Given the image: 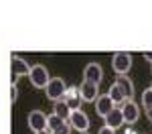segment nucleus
I'll use <instances>...</instances> for the list:
<instances>
[{
  "label": "nucleus",
  "instance_id": "1",
  "mask_svg": "<svg viewBox=\"0 0 152 134\" xmlns=\"http://www.w3.org/2000/svg\"><path fill=\"white\" fill-rule=\"evenodd\" d=\"M69 126L71 128H73V130H77V132L79 134H85L87 132V130H89V124H91V122H89V116H87V114H85V112H83V110H71V114H69Z\"/></svg>",
  "mask_w": 152,
  "mask_h": 134
},
{
  "label": "nucleus",
  "instance_id": "2",
  "mask_svg": "<svg viewBox=\"0 0 152 134\" xmlns=\"http://www.w3.org/2000/svg\"><path fill=\"white\" fill-rule=\"evenodd\" d=\"M28 79H31V83L35 85V87L45 89L47 83L51 81V75H49L45 65H33V67H31V73H28Z\"/></svg>",
  "mask_w": 152,
  "mask_h": 134
},
{
  "label": "nucleus",
  "instance_id": "3",
  "mask_svg": "<svg viewBox=\"0 0 152 134\" xmlns=\"http://www.w3.org/2000/svg\"><path fill=\"white\" fill-rule=\"evenodd\" d=\"M112 67H114L116 75H126V73L130 71V67H132V55L126 53V51L114 53V57H112Z\"/></svg>",
  "mask_w": 152,
  "mask_h": 134
},
{
  "label": "nucleus",
  "instance_id": "4",
  "mask_svg": "<svg viewBox=\"0 0 152 134\" xmlns=\"http://www.w3.org/2000/svg\"><path fill=\"white\" fill-rule=\"evenodd\" d=\"M45 92H47V97H49V100L59 102V100H63V96H65L67 85H65V81H63L61 77H51V81L47 83Z\"/></svg>",
  "mask_w": 152,
  "mask_h": 134
},
{
  "label": "nucleus",
  "instance_id": "5",
  "mask_svg": "<svg viewBox=\"0 0 152 134\" xmlns=\"http://www.w3.org/2000/svg\"><path fill=\"white\" fill-rule=\"evenodd\" d=\"M120 110H122V116H124V124H134L140 118V108H138V104H134V100H126L120 106Z\"/></svg>",
  "mask_w": 152,
  "mask_h": 134
},
{
  "label": "nucleus",
  "instance_id": "6",
  "mask_svg": "<svg viewBox=\"0 0 152 134\" xmlns=\"http://www.w3.org/2000/svg\"><path fill=\"white\" fill-rule=\"evenodd\" d=\"M26 122H28V128H31L33 132L47 130V116H45L41 110H33V112L26 116Z\"/></svg>",
  "mask_w": 152,
  "mask_h": 134
},
{
  "label": "nucleus",
  "instance_id": "7",
  "mask_svg": "<svg viewBox=\"0 0 152 134\" xmlns=\"http://www.w3.org/2000/svg\"><path fill=\"white\" fill-rule=\"evenodd\" d=\"M10 69H12V83H14V79H18L20 75H28L31 73V65L23 59V57H16V55H12L10 59Z\"/></svg>",
  "mask_w": 152,
  "mask_h": 134
},
{
  "label": "nucleus",
  "instance_id": "8",
  "mask_svg": "<svg viewBox=\"0 0 152 134\" xmlns=\"http://www.w3.org/2000/svg\"><path fill=\"white\" fill-rule=\"evenodd\" d=\"M102 79H104V69H102V65L89 63V65L85 67V71H83V81H89V83L99 85Z\"/></svg>",
  "mask_w": 152,
  "mask_h": 134
},
{
  "label": "nucleus",
  "instance_id": "9",
  "mask_svg": "<svg viewBox=\"0 0 152 134\" xmlns=\"http://www.w3.org/2000/svg\"><path fill=\"white\" fill-rule=\"evenodd\" d=\"M79 94H81L83 102H95L97 96H99V85L89 83V81H83V83L79 85Z\"/></svg>",
  "mask_w": 152,
  "mask_h": 134
},
{
  "label": "nucleus",
  "instance_id": "10",
  "mask_svg": "<svg viewBox=\"0 0 152 134\" xmlns=\"http://www.w3.org/2000/svg\"><path fill=\"white\" fill-rule=\"evenodd\" d=\"M116 108L114 106V102L110 100V96L107 94H104V96H97V100H95V112H97V116H102V118H105L112 110Z\"/></svg>",
  "mask_w": 152,
  "mask_h": 134
},
{
  "label": "nucleus",
  "instance_id": "11",
  "mask_svg": "<svg viewBox=\"0 0 152 134\" xmlns=\"http://www.w3.org/2000/svg\"><path fill=\"white\" fill-rule=\"evenodd\" d=\"M104 122H105V126H107V128H112V130H118L120 126H124V116H122V110H120V108H114L104 118Z\"/></svg>",
  "mask_w": 152,
  "mask_h": 134
},
{
  "label": "nucleus",
  "instance_id": "12",
  "mask_svg": "<svg viewBox=\"0 0 152 134\" xmlns=\"http://www.w3.org/2000/svg\"><path fill=\"white\" fill-rule=\"evenodd\" d=\"M63 102L69 106L71 110H77L79 106V102H81V94H79V87H67V92H65V96H63Z\"/></svg>",
  "mask_w": 152,
  "mask_h": 134
},
{
  "label": "nucleus",
  "instance_id": "13",
  "mask_svg": "<svg viewBox=\"0 0 152 134\" xmlns=\"http://www.w3.org/2000/svg\"><path fill=\"white\" fill-rule=\"evenodd\" d=\"M114 83L120 85V89L124 92L126 100H132V97H134V83H132V79H130L128 75H118Z\"/></svg>",
  "mask_w": 152,
  "mask_h": 134
},
{
  "label": "nucleus",
  "instance_id": "14",
  "mask_svg": "<svg viewBox=\"0 0 152 134\" xmlns=\"http://www.w3.org/2000/svg\"><path fill=\"white\" fill-rule=\"evenodd\" d=\"M107 96H110V100L114 102V106H122L124 102H126V96H124V92L120 89V85L118 83H112V87L107 89Z\"/></svg>",
  "mask_w": 152,
  "mask_h": 134
},
{
  "label": "nucleus",
  "instance_id": "15",
  "mask_svg": "<svg viewBox=\"0 0 152 134\" xmlns=\"http://www.w3.org/2000/svg\"><path fill=\"white\" fill-rule=\"evenodd\" d=\"M53 114H57L61 120L67 122L69 120V114H71V108L63 102V100H59V102H55V112H53Z\"/></svg>",
  "mask_w": 152,
  "mask_h": 134
},
{
  "label": "nucleus",
  "instance_id": "16",
  "mask_svg": "<svg viewBox=\"0 0 152 134\" xmlns=\"http://www.w3.org/2000/svg\"><path fill=\"white\" fill-rule=\"evenodd\" d=\"M63 124H65V120H61L57 114H49L47 116V130L49 132H55L59 126H63Z\"/></svg>",
  "mask_w": 152,
  "mask_h": 134
},
{
  "label": "nucleus",
  "instance_id": "17",
  "mask_svg": "<svg viewBox=\"0 0 152 134\" xmlns=\"http://www.w3.org/2000/svg\"><path fill=\"white\" fill-rule=\"evenodd\" d=\"M140 102H142V106H144L146 110H150V108H152V89H150V87L142 92V97H140Z\"/></svg>",
  "mask_w": 152,
  "mask_h": 134
},
{
  "label": "nucleus",
  "instance_id": "18",
  "mask_svg": "<svg viewBox=\"0 0 152 134\" xmlns=\"http://www.w3.org/2000/svg\"><path fill=\"white\" fill-rule=\"evenodd\" d=\"M71 130H73V128L69 126V122H65L63 126H59L57 130H55V132H51V134H71Z\"/></svg>",
  "mask_w": 152,
  "mask_h": 134
},
{
  "label": "nucleus",
  "instance_id": "19",
  "mask_svg": "<svg viewBox=\"0 0 152 134\" xmlns=\"http://www.w3.org/2000/svg\"><path fill=\"white\" fill-rule=\"evenodd\" d=\"M16 96H18V92H16V85L12 83V85H10V100H12V102L16 100Z\"/></svg>",
  "mask_w": 152,
  "mask_h": 134
},
{
  "label": "nucleus",
  "instance_id": "20",
  "mask_svg": "<svg viewBox=\"0 0 152 134\" xmlns=\"http://www.w3.org/2000/svg\"><path fill=\"white\" fill-rule=\"evenodd\" d=\"M97 134H116V130H112V128L104 126V128H99V132H97Z\"/></svg>",
  "mask_w": 152,
  "mask_h": 134
},
{
  "label": "nucleus",
  "instance_id": "21",
  "mask_svg": "<svg viewBox=\"0 0 152 134\" xmlns=\"http://www.w3.org/2000/svg\"><path fill=\"white\" fill-rule=\"evenodd\" d=\"M144 59H146V61H150V63H152V53H144Z\"/></svg>",
  "mask_w": 152,
  "mask_h": 134
},
{
  "label": "nucleus",
  "instance_id": "22",
  "mask_svg": "<svg viewBox=\"0 0 152 134\" xmlns=\"http://www.w3.org/2000/svg\"><path fill=\"white\" fill-rule=\"evenodd\" d=\"M146 118L152 122V108H150V110H146Z\"/></svg>",
  "mask_w": 152,
  "mask_h": 134
},
{
  "label": "nucleus",
  "instance_id": "23",
  "mask_svg": "<svg viewBox=\"0 0 152 134\" xmlns=\"http://www.w3.org/2000/svg\"><path fill=\"white\" fill-rule=\"evenodd\" d=\"M35 134H51L49 130H41V132H35Z\"/></svg>",
  "mask_w": 152,
  "mask_h": 134
},
{
  "label": "nucleus",
  "instance_id": "24",
  "mask_svg": "<svg viewBox=\"0 0 152 134\" xmlns=\"http://www.w3.org/2000/svg\"><path fill=\"white\" fill-rule=\"evenodd\" d=\"M150 89H152V85H150Z\"/></svg>",
  "mask_w": 152,
  "mask_h": 134
},
{
  "label": "nucleus",
  "instance_id": "25",
  "mask_svg": "<svg viewBox=\"0 0 152 134\" xmlns=\"http://www.w3.org/2000/svg\"><path fill=\"white\" fill-rule=\"evenodd\" d=\"M85 134H87V132H85Z\"/></svg>",
  "mask_w": 152,
  "mask_h": 134
},
{
  "label": "nucleus",
  "instance_id": "26",
  "mask_svg": "<svg viewBox=\"0 0 152 134\" xmlns=\"http://www.w3.org/2000/svg\"><path fill=\"white\" fill-rule=\"evenodd\" d=\"M150 65H152V63H150Z\"/></svg>",
  "mask_w": 152,
  "mask_h": 134
}]
</instances>
